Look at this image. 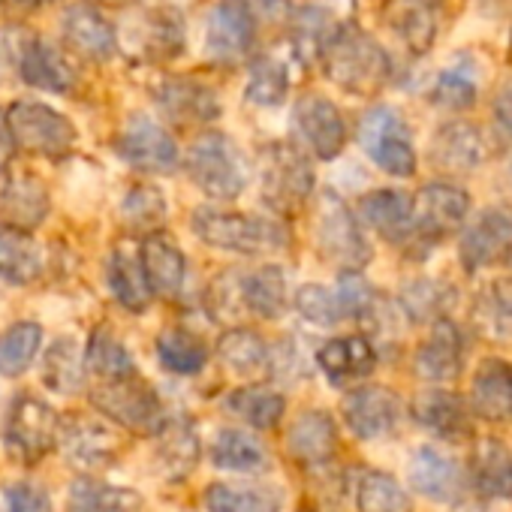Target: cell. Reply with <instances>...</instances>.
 I'll use <instances>...</instances> for the list:
<instances>
[{
    "label": "cell",
    "mask_w": 512,
    "mask_h": 512,
    "mask_svg": "<svg viewBox=\"0 0 512 512\" xmlns=\"http://www.w3.org/2000/svg\"><path fill=\"white\" fill-rule=\"evenodd\" d=\"M323 73L347 94L377 97L392 76V61L383 46L353 22H341L320 52Z\"/></svg>",
    "instance_id": "obj_1"
},
{
    "label": "cell",
    "mask_w": 512,
    "mask_h": 512,
    "mask_svg": "<svg viewBox=\"0 0 512 512\" xmlns=\"http://www.w3.org/2000/svg\"><path fill=\"white\" fill-rule=\"evenodd\" d=\"M190 220H193V232L205 244H211L217 250L241 253V256L284 250L290 241L287 226L278 220H269V217L220 211V208H196Z\"/></svg>",
    "instance_id": "obj_2"
},
{
    "label": "cell",
    "mask_w": 512,
    "mask_h": 512,
    "mask_svg": "<svg viewBox=\"0 0 512 512\" xmlns=\"http://www.w3.org/2000/svg\"><path fill=\"white\" fill-rule=\"evenodd\" d=\"M91 404L109 422L121 425L130 434H142V437H154L169 419L163 398L157 395V389L148 380L139 377V371L130 377L97 383L91 389Z\"/></svg>",
    "instance_id": "obj_3"
},
{
    "label": "cell",
    "mask_w": 512,
    "mask_h": 512,
    "mask_svg": "<svg viewBox=\"0 0 512 512\" xmlns=\"http://www.w3.org/2000/svg\"><path fill=\"white\" fill-rule=\"evenodd\" d=\"M314 247L326 263L338 266L341 272H359L371 263V244L356 214L335 190H323L317 199Z\"/></svg>",
    "instance_id": "obj_4"
},
{
    "label": "cell",
    "mask_w": 512,
    "mask_h": 512,
    "mask_svg": "<svg viewBox=\"0 0 512 512\" xmlns=\"http://www.w3.org/2000/svg\"><path fill=\"white\" fill-rule=\"evenodd\" d=\"M187 172L205 196L220 202L238 199L247 184V166L238 145L217 130H205L190 142Z\"/></svg>",
    "instance_id": "obj_5"
},
{
    "label": "cell",
    "mask_w": 512,
    "mask_h": 512,
    "mask_svg": "<svg viewBox=\"0 0 512 512\" xmlns=\"http://www.w3.org/2000/svg\"><path fill=\"white\" fill-rule=\"evenodd\" d=\"M263 199L278 214H296L314 196V172L308 157L290 142H269L260 151Z\"/></svg>",
    "instance_id": "obj_6"
},
{
    "label": "cell",
    "mask_w": 512,
    "mask_h": 512,
    "mask_svg": "<svg viewBox=\"0 0 512 512\" xmlns=\"http://www.w3.org/2000/svg\"><path fill=\"white\" fill-rule=\"evenodd\" d=\"M58 431H61L58 413L43 398L22 392L13 398V404L7 410L4 446L13 461H19L22 467H34L55 449Z\"/></svg>",
    "instance_id": "obj_7"
},
{
    "label": "cell",
    "mask_w": 512,
    "mask_h": 512,
    "mask_svg": "<svg viewBox=\"0 0 512 512\" xmlns=\"http://www.w3.org/2000/svg\"><path fill=\"white\" fill-rule=\"evenodd\" d=\"M7 121H10L16 148H25L28 154L58 160V157H67L79 142L73 121L61 115L58 109L37 103V100H16L7 109Z\"/></svg>",
    "instance_id": "obj_8"
},
{
    "label": "cell",
    "mask_w": 512,
    "mask_h": 512,
    "mask_svg": "<svg viewBox=\"0 0 512 512\" xmlns=\"http://www.w3.org/2000/svg\"><path fill=\"white\" fill-rule=\"evenodd\" d=\"M359 142L383 172L395 178H410L416 172V148L410 130L392 106H374L362 115Z\"/></svg>",
    "instance_id": "obj_9"
},
{
    "label": "cell",
    "mask_w": 512,
    "mask_h": 512,
    "mask_svg": "<svg viewBox=\"0 0 512 512\" xmlns=\"http://www.w3.org/2000/svg\"><path fill=\"white\" fill-rule=\"evenodd\" d=\"M115 151L130 166L151 175H169L181 160L172 133L157 121H151L145 112H136L124 121V127L115 136Z\"/></svg>",
    "instance_id": "obj_10"
},
{
    "label": "cell",
    "mask_w": 512,
    "mask_h": 512,
    "mask_svg": "<svg viewBox=\"0 0 512 512\" xmlns=\"http://www.w3.org/2000/svg\"><path fill=\"white\" fill-rule=\"evenodd\" d=\"M407 482L416 494L434 500V503H452L458 506L464 494L470 491L467 467L452 452L437 446H419L407 464Z\"/></svg>",
    "instance_id": "obj_11"
},
{
    "label": "cell",
    "mask_w": 512,
    "mask_h": 512,
    "mask_svg": "<svg viewBox=\"0 0 512 512\" xmlns=\"http://www.w3.org/2000/svg\"><path fill=\"white\" fill-rule=\"evenodd\" d=\"M344 425L359 440H383L398 431L404 404L389 386H356L341 401Z\"/></svg>",
    "instance_id": "obj_12"
},
{
    "label": "cell",
    "mask_w": 512,
    "mask_h": 512,
    "mask_svg": "<svg viewBox=\"0 0 512 512\" xmlns=\"http://www.w3.org/2000/svg\"><path fill=\"white\" fill-rule=\"evenodd\" d=\"M413 205H416V232H413L410 247L413 244L434 247L443 235L455 232L464 223V217L470 211V196H467V190H461L449 181H434L419 190Z\"/></svg>",
    "instance_id": "obj_13"
},
{
    "label": "cell",
    "mask_w": 512,
    "mask_h": 512,
    "mask_svg": "<svg viewBox=\"0 0 512 512\" xmlns=\"http://www.w3.org/2000/svg\"><path fill=\"white\" fill-rule=\"evenodd\" d=\"M58 440H61L64 458L82 473H100L112 467L124 452L121 434L88 416H73L67 425H61Z\"/></svg>",
    "instance_id": "obj_14"
},
{
    "label": "cell",
    "mask_w": 512,
    "mask_h": 512,
    "mask_svg": "<svg viewBox=\"0 0 512 512\" xmlns=\"http://www.w3.org/2000/svg\"><path fill=\"white\" fill-rule=\"evenodd\" d=\"M293 130L317 160H335L347 145V121L341 109L320 94H308L296 100Z\"/></svg>",
    "instance_id": "obj_15"
},
{
    "label": "cell",
    "mask_w": 512,
    "mask_h": 512,
    "mask_svg": "<svg viewBox=\"0 0 512 512\" xmlns=\"http://www.w3.org/2000/svg\"><path fill=\"white\" fill-rule=\"evenodd\" d=\"M154 106L163 112L166 121L178 127L190 124H211L223 115L220 97L211 85L190 79V76H169L151 91Z\"/></svg>",
    "instance_id": "obj_16"
},
{
    "label": "cell",
    "mask_w": 512,
    "mask_h": 512,
    "mask_svg": "<svg viewBox=\"0 0 512 512\" xmlns=\"http://www.w3.org/2000/svg\"><path fill=\"white\" fill-rule=\"evenodd\" d=\"M410 416L416 419L419 428L431 431L440 440L461 443L473 440V410L467 398H461L452 389H425L413 398Z\"/></svg>",
    "instance_id": "obj_17"
},
{
    "label": "cell",
    "mask_w": 512,
    "mask_h": 512,
    "mask_svg": "<svg viewBox=\"0 0 512 512\" xmlns=\"http://www.w3.org/2000/svg\"><path fill=\"white\" fill-rule=\"evenodd\" d=\"M256 46V22L247 10L232 0H223L208 13L205 22V52L217 64H238Z\"/></svg>",
    "instance_id": "obj_18"
},
{
    "label": "cell",
    "mask_w": 512,
    "mask_h": 512,
    "mask_svg": "<svg viewBox=\"0 0 512 512\" xmlns=\"http://www.w3.org/2000/svg\"><path fill=\"white\" fill-rule=\"evenodd\" d=\"M341 449L338 422L329 410H302L287 428V452L302 467H326Z\"/></svg>",
    "instance_id": "obj_19"
},
{
    "label": "cell",
    "mask_w": 512,
    "mask_h": 512,
    "mask_svg": "<svg viewBox=\"0 0 512 512\" xmlns=\"http://www.w3.org/2000/svg\"><path fill=\"white\" fill-rule=\"evenodd\" d=\"M464 467L470 491L479 500H512V449L506 440L494 434L476 437Z\"/></svg>",
    "instance_id": "obj_20"
},
{
    "label": "cell",
    "mask_w": 512,
    "mask_h": 512,
    "mask_svg": "<svg viewBox=\"0 0 512 512\" xmlns=\"http://www.w3.org/2000/svg\"><path fill=\"white\" fill-rule=\"evenodd\" d=\"M509 241H512V211L503 205L482 208L461 232V244H458L461 266L470 275L482 266H491L509 247Z\"/></svg>",
    "instance_id": "obj_21"
},
{
    "label": "cell",
    "mask_w": 512,
    "mask_h": 512,
    "mask_svg": "<svg viewBox=\"0 0 512 512\" xmlns=\"http://www.w3.org/2000/svg\"><path fill=\"white\" fill-rule=\"evenodd\" d=\"M461 368H464L461 329L449 317H440L431 323L428 338L416 347L413 371L425 383H452V380H458Z\"/></svg>",
    "instance_id": "obj_22"
},
{
    "label": "cell",
    "mask_w": 512,
    "mask_h": 512,
    "mask_svg": "<svg viewBox=\"0 0 512 512\" xmlns=\"http://www.w3.org/2000/svg\"><path fill=\"white\" fill-rule=\"evenodd\" d=\"M61 31H64L67 46L85 61L109 64L118 55V34L112 22L91 4L70 7L61 19Z\"/></svg>",
    "instance_id": "obj_23"
},
{
    "label": "cell",
    "mask_w": 512,
    "mask_h": 512,
    "mask_svg": "<svg viewBox=\"0 0 512 512\" xmlns=\"http://www.w3.org/2000/svg\"><path fill=\"white\" fill-rule=\"evenodd\" d=\"M467 404L473 416L491 425H512V365L506 359H482L473 371Z\"/></svg>",
    "instance_id": "obj_24"
},
{
    "label": "cell",
    "mask_w": 512,
    "mask_h": 512,
    "mask_svg": "<svg viewBox=\"0 0 512 512\" xmlns=\"http://www.w3.org/2000/svg\"><path fill=\"white\" fill-rule=\"evenodd\" d=\"M440 10L443 0H386L383 22L413 55H425L437 40Z\"/></svg>",
    "instance_id": "obj_25"
},
{
    "label": "cell",
    "mask_w": 512,
    "mask_h": 512,
    "mask_svg": "<svg viewBox=\"0 0 512 512\" xmlns=\"http://www.w3.org/2000/svg\"><path fill=\"white\" fill-rule=\"evenodd\" d=\"M16 73L22 76V82L34 85L40 91H49V94H70L76 88V82H79L73 64L46 37L22 40Z\"/></svg>",
    "instance_id": "obj_26"
},
{
    "label": "cell",
    "mask_w": 512,
    "mask_h": 512,
    "mask_svg": "<svg viewBox=\"0 0 512 512\" xmlns=\"http://www.w3.org/2000/svg\"><path fill=\"white\" fill-rule=\"evenodd\" d=\"M359 214L386 241H392L398 247H410L413 232H416V205H413V196H407L401 190H374V193L362 196Z\"/></svg>",
    "instance_id": "obj_27"
},
{
    "label": "cell",
    "mask_w": 512,
    "mask_h": 512,
    "mask_svg": "<svg viewBox=\"0 0 512 512\" xmlns=\"http://www.w3.org/2000/svg\"><path fill=\"white\" fill-rule=\"evenodd\" d=\"M139 263L145 269V278H148L154 296H163V299L181 296L184 278H187V263H184V253L175 238H169L163 232L145 235V241L139 247Z\"/></svg>",
    "instance_id": "obj_28"
},
{
    "label": "cell",
    "mask_w": 512,
    "mask_h": 512,
    "mask_svg": "<svg viewBox=\"0 0 512 512\" xmlns=\"http://www.w3.org/2000/svg\"><path fill=\"white\" fill-rule=\"evenodd\" d=\"M317 365L332 386H350L377 368V350L365 335H344L317 350Z\"/></svg>",
    "instance_id": "obj_29"
},
{
    "label": "cell",
    "mask_w": 512,
    "mask_h": 512,
    "mask_svg": "<svg viewBox=\"0 0 512 512\" xmlns=\"http://www.w3.org/2000/svg\"><path fill=\"white\" fill-rule=\"evenodd\" d=\"M235 293L238 305L260 317V320H278L287 311V278L281 266H260L250 272H235Z\"/></svg>",
    "instance_id": "obj_30"
},
{
    "label": "cell",
    "mask_w": 512,
    "mask_h": 512,
    "mask_svg": "<svg viewBox=\"0 0 512 512\" xmlns=\"http://www.w3.org/2000/svg\"><path fill=\"white\" fill-rule=\"evenodd\" d=\"M488 157V139L467 121L443 124L431 139V160L443 172H470Z\"/></svg>",
    "instance_id": "obj_31"
},
{
    "label": "cell",
    "mask_w": 512,
    "mask_h": 512,
    "mask_svg": "<svg viewBox=\"0 0 512 512\" xmlns=\"http://www.w3.org/2000/svg\"><path fill=\"white\" fill-rule=\"evenodd\" d=\"M154 443H157L154 458H157V470L163 479L181 482L196 470L202 446H199V434L190 428V422L169 416L166 425L154 434Z\"/></svg>",
    "instance_id": "obj_32"
},
{
    "label": "cell",
    "mask_w": 512,
    "mask_h": 512,
    "mask_svg": "<svg viewBox=\"0 0 512 512\" xmlns=\"http://www.w3.org/2000/svg\"><path fill=\"white\" fill-rule=\"evenodd\" d=\"M202 503L208 512H281L284 491L269 482H211Z\"/></svg>",
    "instance_id": "obj_33"
},
{
    "label": "cell",
    "mask_w": 512,
    "mask_h": 512,
    "mask_svg": "<svg viewBox=\"0 0 512 512\" xmlns=\"http://www.w3.org/2000/svg\"><path fill=\"white\" fill-rule=\"evenodd\" d=\"M49 208V190L34 175H13L7 178L4 190H0V214H4V223L10 226L31 232L49 217Z\"/></svg>",
    "instance_id": "obj_34"
},
{
    "label": "cell",
    "mask_w": 512,
    "mask_h": 512,
    "mask_svg": "<svg viewBox=\"0 0 512 512\" xmlns=\"http://www.w3.org/2000/svg\"><path fill=\"white\" fill-rule=\"evenodd\" d=\"M43 275V250L28 229L0 223V281L28 287Z\"/></svg>",
    "instance_id": "obj_35"
},
{
    "label": "cell",
    "mask_w": 512,
    "mask_h": 512,
    "mask_svg": "<svg viewBox=\"0 0 512 512\" xmlns=\"http://www.w3.org/2000/svg\"><path fill=\"white\" fill-rule=\"evenodd\" d=\"M208 458L214 467L235 470V473H256L272 464L263 440L244 428H220L208 446Z\"/></svg>",
    "instance_id": "obj_36"
},
{
    "label": "cell",
    "mask_w": 512,
    "mask_h": 512,
    "mask_svg": "<svg viewBox=\"0 0 512 512\" xmlns=\"http://www.w3.org/2000/svg\"><path fill=\"white\" fill-rule=\"evenodd\" d=\"M217 356L229 371L241 377H263L272 371V347L263 341V335H256L253 329L244 326L226 329L220 335Z\"/></svg>",
    "instance_id": "obj_37"
},
{
    "label": "cell",
    "mask_w": 512,
    "mask_h": 512,
    "mask_svg": "<svg viewBox=\"0 0 512 512\" xmlns=\"http://www.w3.org/2000/svg\"><path fill=\"white\" fill-rule=\"evenodd\" d=\"M67 512H142V494L136 488L82 476L67 491Z\"/></svg>",
    "instance_id": "obj_38"
},
{
    "label": "cell",
    "mask_w": 512,
    "mask_h": 512,
    "mask_svg": "<svg viewBox=\"0 0 512 512\" xmlns=\"http://www.w3.org/2000/svg\"><path fill=\"white\" fill-rule=\"evenodd\" d=\"M109 290L124 311H130V314L148 311L154 293H151V284L139 263V253H133L127 247H115V253L109 256Z\"/></svg>",
    "instance_id": "obj_39"
},
{
    "label": "cell",
    "mask_w": 512,
    "mask_h": 512,
    "mask_svg": "<svg viewBox=\"0 0 512 512\" xmlns=\"http://www.w3.org/2000/svg\"><path fill=\"white\" fill-rule=\"evenodd\" d=\"M226 410L256 431H272L287 413V398L269 386H241L226 395Z\"/></svg>",
    "instance_id": "obj_40"
},
{
    "label": "cell",
    "mask_w": 512,
    "mask_h": 512,
    "mask_svg": "<svg viewBox=\"0 0 512 512\" xmlns=\"http://www.w3.org/2000/svg\"><path fill=\"white\" fill-rule=\"evenodd\" d=\"M398 305L410 323H434L455 305V287L437 278H413L401 287Z\"/></svg>",
    "instance_id": "obj_41"
},
{
    "label": "cell",
    "mask_w": 512,
    "mask_h": 512,
    "mask_svg": "<svg viewBox=\"0 0 512 512\" xmlns=\"http://www.w3.org/2000/svg\"><path fill=\"white\" fill-rule=\"evenodd\" d=\"M473 326L491 338L512 344V281H494L488 284L470 308Z\"/></svg>",
    "instance_id": "obj_42"
},
{
    "label": "cell",
    "mask_w": 512,
    "mask_h": 512,
    "mask_svg": "<svg viewBox=\"0 0 512 512\" xmlns=\"http://www.w3.org/2000/svg\"><path fill=\"white\" fill-rule=\"evenodd\" d=\"M157 359L166 371L178 377H193L208 365V347L196 332L172 326L157 335Z\"/></svg>",
    "instance_id": "obj_43"
},
{
    "label": "cell",
    "mask_w": 512,
    "mask_h": 512,
    "mask_svg": "<svg viewBox=\"0 0 512 512\" xmlns=\"http://www.w3.org/2000/svg\"><path fill=\"white\" fill-rule=\"evenodd\" d=\"M338 25H341V19L326 4H308L299 13H293L290 43H293L296 55L302 61H320V52L329 43V37L338 31Z\"/></svg>",
    "instance_id": "obj_44"
},
{
    "label": "cell",
    "mask_w": 512,
    "mask_h": 512,
    "mask_svg": "<svg viewBox=\"0 0 512 512\" xmlns=\"http://www.w3.org/2000/svg\"><path fill=\"white\" fill-rule=\"evenodd\" d=\"M43 383L58 395H76L85 386V353L73 338L52 341L43 359Z\"/></svg>",
    "instance_id": "obj_45"
},
{
    "label": "cell",
    "mask_w": 512,
    "mask_h": 512,
    "mask_svg": "<svg viewBox=\"0 0 512 512\" xmlns=\"http://www.w3.org/2000/svg\"><path fill=\"white\" fill-rule=\"evenodd\" d=\"M43 347V326L34 320L13 323L0 332V377H22Z\"/></svg>",
    "instance_id": "obj_46"
},
{
    "label": "cell",
    "mask_w": 512,
    "mask_h": 512,
    "mask_svg": "<svg viewBox=\"0 0 512 512\" xmlns=\"http://www.w3.org/2000/svg\"><path fill=\"white\" fill-rule=\"evenodd\" d=\"M359 512H413L407 488L386 470H365L356 482Z\"/></svg>",
    "instance_id": "obj_47"
},
{
    "label": "cell",
    "mask_w": 512,
    "mask_h": 512,
    "mask_svg": "<svg viewBox=\"0 0 512 512\" xmlns=\"http://www.w3.org/2000/svg\"><path fill=\"white\" fill-rule=\"evenodd\" d=\"M85 374H91L97 383L118 380V377L136 374V362L130 350L109 329H97L85 347Z\"/></svg>",
    "instance_id": "obj_48"
},
{
    "label": "cell",
    "mask_w": 512,
    "mask_h": 512,
    "mask_svg": "<svg viewBox=\"0 0 512 512\" xmlns=\"http://www.w3.org/2000/svg\"><path fill=\"white\" fill-rule=\"evenodd\" d=\"M290 94V73L278 58H256L247 70L244 100L260 109H278Z\"/></svg>",
    "instance_id": "obj_49"
},
{
    "label": "cell",
    "mask_w": 512,
    "mask_h": 512,
    "mask_svg": "<svg viewBox=\"0 0 512 512\" xmlns=\"http://www.w3.org/2000/svg\"><path fill=\"white\" fill-rule=\"evenodd\" d=\"M121 220L133 232H142V235L160 232L166 226V199H163V193L148 181H139V184L127 187V193L121 199Z\"/></svg>",
    "instance_id": "obj_50"
},
{
    "label": "cell",
    "mask_w": 512,
    "mask_h": 512,
    "mask_svg": "<svg viewBox=\"0 0 512 512\" xmlns=\"http://www.w3.org/2000/svg\"><path fill=\"white\" fill-rule=\"evenodd\" d=\"M142 49L151 61H169L184 52V19L178 10H151L142 31Z\"/></svg>",
    "instance_id": "obj_51"
},
{
    "label": "cell",
    "mask_w": 512,
    "mask_h": 512,
    "mask_svg": "<svg viewBox=\"0 0 512 512\" xmlns=\"http://www.w3.org/2000/svg\"><path fill=\"white\" fill-rule=\"evenodd\" d=\"M293 302H296V311L308 323H314V326L329 329V326H338L344 320L341 317V308H338V299H335V290H329L323 284H305V287H299V293H296Z\"/></svg>",
    "instance_id": "obj_52"
},
{
    "label": "cell",
    "mask_w": 512,
    "mask_h": 512,
    "mask_svg": "<svg viewBox=\"0 0 512 512\" xmlns=\"http://www.w3.org/2000/svg\"><path fill=\"white\" fill-rule=\"evenodd\" d=\"M431 100L443 109H452V112H461V109H470L476 103V88L458 76V73H443L437 82H434V91H431Z\"/></svg>",
    "instance_id": "obj_53"
},
{
    "label": "cell",
    "mask_w": 512,
    "mask_h": 512,
    "mask_svg": "<svg viewBox=\"0 0 512 512\" xmlns=\"http://www.w3.org/2000/svg\"><path fill=\"white\" fill-rule=\"evenodd\" d=\"M7 512H55L49 494L34 482H13L4 491Z\"/></svg>",
    "instance_id": "obj_54"
},
{
    "label": "cell",
    "mask_w": 512,
    "mask_h": 512,
    "mask_svg": "<svg viewBox=\"0 0 512 512\" xmlns=\"http://www.w3.org/2000/svg\"><path fill=\"white\" fill-rule=\"evenodd\" d=\"M253 16V22H284L293 16V0H232Z\"/></svg>",
    "instance_id": "obj_55"
},
{
    "label": "cell",
    "mask_w": 512,
    "mask_h": 512,
    "mask_svg": "<svg viewBox=\"0 0 512 512\" xmlns=\"http://www.w3.org/2000/svg\"><path fill=\"white\" fill-rule=\"evenodd\" d=\"M494 121L512 139V85H506L494 94Z\"/></svg>",
    "instance_id": "obj_56"
},
{
    "label": "cell",
    "mask_w": 512,
    "mask_h": 512,
    "mask_svg": "<svg viewBox=\"0 0 512 512\" xmlns=\"http://www.w3.org/2000/svg\"><path fill=\"white\" fill-rule=\"evenodd\" d=\"M16 157V139H13V130H10V121H7V112L0 109V169L10 166Z\"/></svg>",
    "instance_id": "obj_57"
},
{
    "label": "cell",
    "mask_w": 512,
    "mask_h": 512,
    "mask_svg": "<svg viewBox=\"0 0 512 512\" xmlns=\"http://www.w3.org/2000/svg\"><path fill=\"white\" fill-rule=\"evenodd\" d=\"M455 512H485V509H479V506H473V503H464V500H461Z\"/></svg>",
    "instance_id": "obj_58"
},
{
    "label": "cell",
    "mask_w": 512,
    "mask_h": 512,
    "mask_svg": "<svg viewBox=\"0 0 512 512\" xmlns=\"http://www.w3.org/2000/svg\"><path fill=\"white\" fill-rule=\"evenodd\" d=\"M503 256H506V266L512 269V241H509V247L503 250Z\"/></svg>",
    "instance_id": "obj_59"
},
{
    "label": "cell",
    "mask_w": 512,
    "mask_h": 512,
    "mask_svg": "<svg viewBox=\"0 0 512 512\" xmlns=\"http://www.w3.org/2000/svg\"><path fill=\"white\" fill-rule=\"evenodd\" d=\"M97 4H124V0H97Z\"/></svg>",
    "instance_id": "obj_60"
},
{
    "label": "cell",
    "mask_w": 512,
    "mask_h": 512,
    "mask_svg": "<svg viewBox=\"0 0 512 512\" xmlns=\"http://www.w3.org/2000/svg\"><path fill=\"white\" fill-rule=\"evenodd\" d=\"M509 58H512V37H509Z\"/></svg>",
    "instance_id": "obj_61"
},
{
    "label": "cell",
    "mask_w": 512,
    "mask_h": 512,
    "mask_svg": "<svg viewBox=\"0 0 512 512\" xmlns=\"http://www.w3.org/2000/svg\"><path fill=\"white\" fill-rule=\"evenodd\" d=\"M302 512H308V509H302Z\"/></svg>",
    "instance_id": "obj_62"
}]
</instances>
